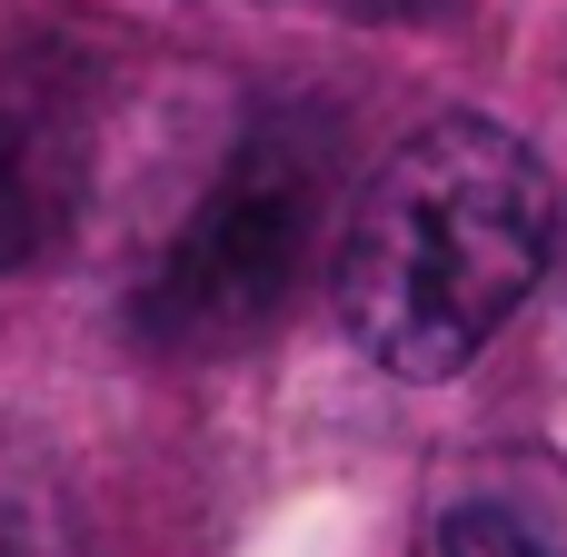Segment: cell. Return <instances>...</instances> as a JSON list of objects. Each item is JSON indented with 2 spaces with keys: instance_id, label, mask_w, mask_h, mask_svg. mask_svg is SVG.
Returning <instances> with one entry per match:
<instances>
[{
  "instance_id": "cell-1",
  "label": "cell",
  "mask_w": 567,
  "mask_h": 557,
  "mask_svg": "<svg viewBox=\"0 0 567 557\" xmlns=\"http://www.w3.org/2000/svg\"><path fill=\"white\" fill-rule=\"evenodd\" d=\"M548 239V179L528 140L468 110L429 120L369 169L359 209L339 219V329L389 379H458L538 289Z\"/></svg>"
},
{
  "instance_id": "cell-2",
  "label": "cell",
  "mask_w": 567,
  "mask_h": 557,
  "mask_svg": "<svg viewBox=\"0 0 567 557\" xmlns=\"http://www.w3.org/2000/svg\"><path fill=\"white\" fill-rule=\"evenodd\" d=\"M319 239H329V140L279 110L219 159V179L189 199V219L140 269L130 339L159 359H229L269 339Z\"/></svg>"
},
{
  "instance_id": "cell-3",
  "label": "cell",
  "mask_w": 567,
  "mask_h": 557,
  "mask_svg": "<svg viewBox=\"0 0 567 557\" xmlns=\"http://www.w3.org/2000/svg\"><path fill=\"white\" fill-rule=\"evenodd\" d=\"M100 159V80L70 40H20L0 70V279L70 249Z\"/></svg>"
},
{
  "instance_id": "cell-4",
  "label": "cell",
  "mask_w": 567,
  "mask_h": 557,
  "mask_svg": "<svg viewBox=\"0 0 567 557\" xmlns=\"http://www.w3.org/2000/svg\"><path fill=\"white\" fill-rule=\"evenodd\" d=\"M429 557H558L518 508H498V498H468V508H449L439 518V548Z\"/></svg>"
},
{
  "instance_id": "cell-5",
  "label": "cell",
  "mask_w": 567,
  "mask_h": 557,
  "mask_svg": "<svg viewBox=\"0 0 567 557\" xmlns=\"http://www.w3.org/2000/svg\"><path fill=\"white\" fill-rule=\"evenodd\" d=\"M0 557H60V548H50V528H40V518L0 508Z\"/></svg>"
},
{
  "instance_id": "cell-6",
  "label": "cell",
  "mask_w": 567,
  "mask_h": 557,
  "mask_svg": "<svg viewBox=\"0 0 567 557\" xmlns=\"http://www.w3.org/2000/svg\"><path fill=\"white\" fill-rule=\"evenodd\" d=\"M349 10H439V0H349Z\"/></svg>"
}]
</instances>
